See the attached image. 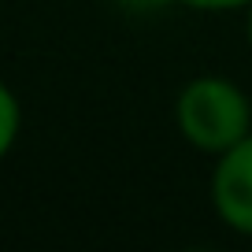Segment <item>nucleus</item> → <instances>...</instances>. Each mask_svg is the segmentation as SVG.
<instances>
[{
    "instance_id": "1",
    "label": "nucleus",
    "mask_w": 252,
    "mask_h": 252,
    "mask_svg": "<svg viewBox=\"0 0 252 252\" xmlns=\"http://www.w3.org/2000/svg\"><path fill=\"white\" fill-rule=\"evenodd\" d=\"M174 126L197 152L219 156L252 130V100L222 74H197L174 100Z\"/></svg>"
},
{
    "instance_id": "2",
    "label": "nucleus",
    "mask_w": 252,
    "mask_h": 252,
    "mask_svg": "<svg viewBox=\"0 0 252 252\" xmlns=\"http://www.w3.org/2000/svg\"><path fill=\"white\" fill-rule=\"evenodd\" d=\"M208 193L222 226L241 237H252V130L215 156Z\"/></svg>"
},
{
    "instance_id": "6",
    "label": "nucleus",
    "mask_w": 252,
    "mask_h": 252,
    "mask_svg": "<svg viewBox=\"0 0 252 252\" xmlns=\"http://www.w3.org/2000/svg\"><path fill=\"white\" fill-rule=\"evenodd\" d=\"M245 11H249V15H245V33H249V45H252V4Z\"/></svg>"
},
{
    "instance_id": "3",
    "label": "nucleus",
    "mask_w": 252,
    "mask_h": 252,
    "mask_svg": "<svg viewBox=\"0 0 252 252\" xmlns=\"http://www.w3.org/2000/svg\"><path fill=\"white\" fill-rule=\"evenodd\" d=\"M19 130H23V104H19L15 89L8 82H0V163L11 156Z\"/></svg>"
},
{
    "instance_id": "5",
    "label": "nucleus",
    "mask_w": 252,
    "mask_h": 252,
    "mask_svg": "<svg viewBox=\"0 0 252 252\" xmlns=\"http://www.w3.org/2000/svg\"><path fill=\"white\" fill-rule=\"evenodd\" d=\"M123 11H130V15H156V11L171 8V4H178V0H115Z\"/></svg>"
},
{
    "instance_id": "4",
    "label": "nucleus",
    "mask_w": 252,
    "mask_h": 252,
    "mask_svg": "<svg viewBox=\"0 0 252 252\" xmlns=\"http://www.w3.org/2000/svg\"><path fill=\"white\" fill-rule=\"evenodd\" d=\"M193 11H245L252 0H178Z\"/></svg>"
}]
</instances>
